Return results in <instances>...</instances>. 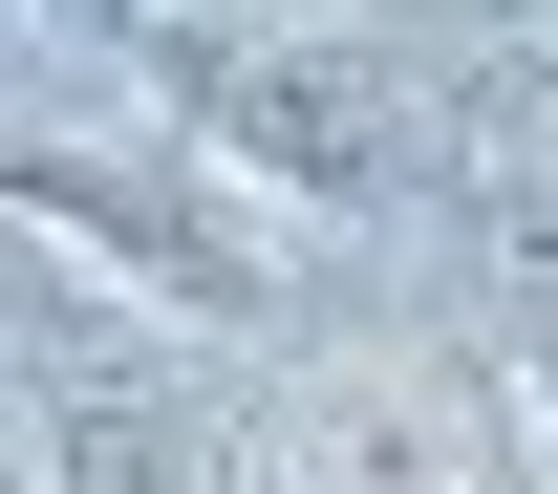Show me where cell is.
Returning a JSON list of instances; mask_svg holds the SVG:
<instances>
[{"instance_id": "6da1fadb", "label": "cell", "mask_w": 558, "mask_h": 494, "mask_svg": "<svg viewBox=\"0 0 558 494\" xmlns=\"http://www.w3.org/2000/svg\"><path fill=\"white\" fill-rule=\"evenodd\" d=\"M130 86L172 108V150H215L258 215H429L451 130L344 44H279V22H130Z\"/></svg>"}, {"instance_id": "7a4b0ae2", "label": "cell", "mask_w": 558, "mask_h": 494, "mask_svg": "<svg viewBox=\"0 0 558 494\" xmlns=\"http://www.w3.org/2000/svg\"><path fill=\"white\" fill-rule=\"evenodd\" d=\"M22 237H65V258H108L130 301H172V323H279V215L215 172V150L172 130H44L22 108Z\"/></svg>"}, {"instance_id": "3957f363", "label": "cell", "mask_w": 558, "mask_h": 494, "mask_svg": "<svg viewBox=\"0 0 558 494\" xmlns=\"http://www.w3.org/2000/svg\"><path fill=\"white\" fill-rule=\"evenodd\" d=\"M515 409H537V473H558V280H537V345H515Z\"/></svg>"}, {"instance_id": "277c9868", "label": "cell", "mask_w": 558, "mask_h": 494, "mask_svg": "<svg viewBox=\"0 0 558 494\" xmlns=\"http://www.w3.org/2000/svg\"><path fill=\"white\" fill-rule=\"evenodd\" d=\"M537 150H558V86H537Z\"/></svg>"}]
</instances>
